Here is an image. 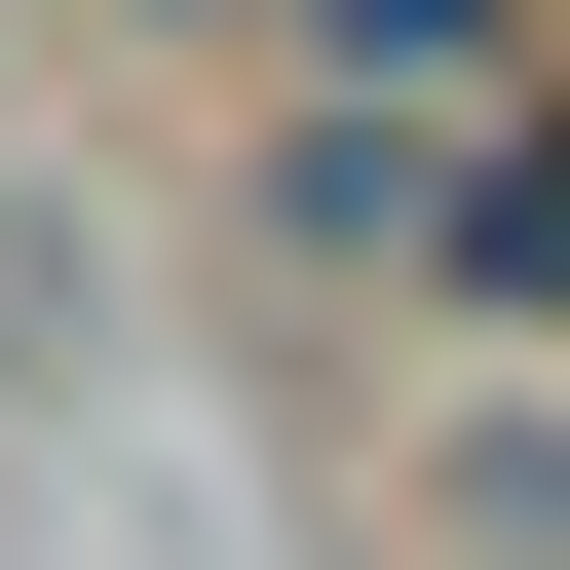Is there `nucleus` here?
Instances as JSON below:
<instances>
[{
	"mask_svg": "<svg viewBox=\"0 0 570 570\" xmlns=\"http://www.w3.org/2000/svg\"><path fill=\"white\" fill-rule=\"evenodd\" d=\"M266 266L456 305V77H305V115H266Z\"/></svg>",
	"mask_w": 570,
	"mask_h": 570,
	"instance_id": "obj_1",
	"label": "nucleus"
},
{
	"mask_svg": "<svg viewBox=\"0 0 570 570\" xmlns=\"http://www.w3.org/2000/svg\"><path fill=\"white\" fill-rule=\"evenodd\" d=\"M456 570H570V343H532V381H456Z\"/></svg>",
	"mask_w": 570,
	"mask_h": 570,
	"instance_id": "obj_3",
	"label": "nucleus"
},
{
	"mask_svg": "<svg viewBox=\"0 0 570 570\" xmlns=\"http://www.w3.org/2000/svg\"><path fill=\"white\" fill-rule=\"evenodd\" d=\"M456 343H570V77H456Z\"/></svg>",
	"mask_w": 570,
	"mask_h": 570,
	"instance_id": "obj_2",
	"label": "nucleus"
}]
</instances>
